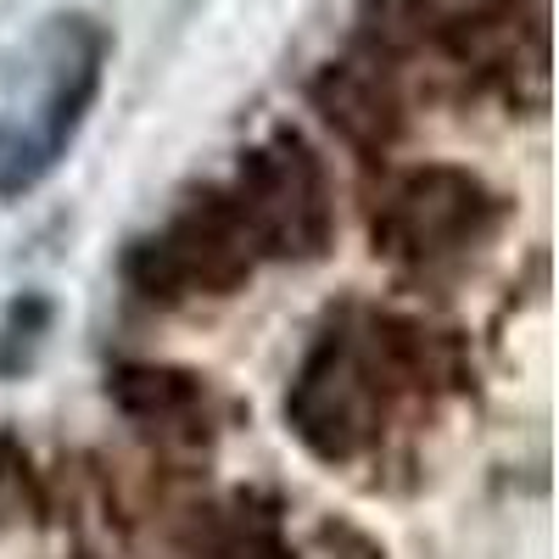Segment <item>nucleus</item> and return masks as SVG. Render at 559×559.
<instances>
[{
  "instance_id": "nucleus-1",
  "label": "nucleus",
  "mask_w": 559,
  "mask_h": 559,
  "mask_svg": "<svg viewBox=\"0 0 559 559\" xmlns=\"http://www.w3.org/2000/svg\"><path fill=\"white\" fill-rule=\"evenodd\" d=\"M102 57L107 34L90 17H51L39 28L28 57L34 102L0 118V197H17L57 168V157L84 123V107L96 102Z\"/></svg>"
},
{
  "instance_id": "nucleus-2",
  "label": "nucleus",
  "mask_w": 559,
  "mask_h": 559,
  "mask_svg": "<svg viewBox=\"0 0 559 559\" xmlns=\"http://www.w3.org/2000/svg\"><path fill=\"white\" fill-rule=\"evenodd\" d=\"M431 12H442V17H453V23H464V17H481L492 0H426Z\"/></svg>"
}]
</instances>
